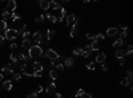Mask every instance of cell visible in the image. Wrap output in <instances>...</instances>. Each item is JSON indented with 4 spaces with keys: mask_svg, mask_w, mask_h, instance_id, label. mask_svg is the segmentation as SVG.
Returning a JSON list of instances; mask_svg holds the SVG:
<instances>
[{
    "mask_svg": "<svg viewBox=\"0 0 133 98\" xmlns=\"http://www.w3.org/2000/svg\"><path fill=\"white\" fill-rule=\"evenodd\" d=\"M19 36V32L18 29H13V28H8L7 31H4V38L7 40H15V38Z\"/></svg>",
    "mask_w": 133,
    "mask_h": 98,
    "instance_id": "obj_3",
    "label": "cell"
},
{
    "mask_svg": "<svg viewBox=\"0 0 133 98\" xmlns=\"http://www.w3.org/2000/svg\"><path fill=\"white\" fill-rule=\"evenodd\" d=\"M88 46H89L91 52H93V50H98V48H100V45H98L97 41H92V43H91Z\"/></svg>",
    "mask_w": 133,
    "mask_h": 98,
    "instance_id": "obj_19",
    "label": "cell"
},
{
    "mask_svg": "<svg viewBox=\"0 0 133 98\" xmlns=\"http://www.w3.org/2000/svg\"><path fill=\"white\" fill-rule=\"evenodd\" d=\"M49 8L55 9V11H59V9L61 8V5L57 3V1H49Z\"/></svg>",
    "mask_w": 133,
    "mask_h": 98,
    "instance_id": "obj_21",
    "label": "cell"
},
{
    "mask_svg": "<svg viewBox=\"0 0 133 98\" xmlns=\"http://www.w3.org/2000/svg\"><path fill=\"white\" fill-rule=\"evenodd\" d=\"M117 35H119V29L116 27H110V28L107 29V36H109V37H113V36H117Z\"/></svg>",
    "mask_w": 133,
    "mask_h": 98,
    "instance_id": "obj_9",
    "label": "cell"
},
{
    "mask_svg": "<svg viewBox=\"0 0 133 98\" xmlns=\"http://www.w3.org/2000/svg\"><path fill=\"white\" fill-rule=\"evenodd\" d=\"M127 77L129 78L130 81L133 80V74H132V70H127Z\"/></svg>",
    "mask_w": 133,
    "mask_h": 98,
    "instance_id": "obj_44",
    "label": "cell"
},
{
    "mask_svg": "<svg viewBox=\"0 0 133 98\" xmlns=\"http://www.w3.org/2000/svg\"><path fill=\"white\" fill-rule=\"evenodd\" d=\"M77 29H79V19H76V21L72 24V29H71V32H69L71 37H75V36L77 35Z\"/></svg>",
    "mask_w": 133,
    "mask_h": 98,
    "instance_id": "obj_6",
    "label": "cell"
},
{
    "mask_svg": "<svg viewBox=\"0 0 133 98\" xmlns=\"http://www.w3.org/2000/svg\"><path fill=\"white\" fill-rule=\"evenodd\" d=\"M32 68H33V72H41L43 73V70H44L43 64L39 62V61H35V62L32 64Z\"/></svg>",
    "mask_w": 133,
    "mask_h": 98,
    "instance_id": "obj_8",
    "label": "cell"
},
{
    "mask_svg": "<svg viewBox=\"0 0 133 98\" xmlns=\"http://www.w3.org/2000/svg\"><path fill=\"white\" fill-rule=\"evenodd\" d=\"M8 29V27H7V20H1L0 21V31H7Z\"/></svg>",
    "mask_w": 133,
    "mask_h": 98,
    "instance_id": "obj_30",
    "label": "cell"
},
{
    "mask_svg": "<svg viewBox=\"0 0 133 98\" xmlns=\"http://www.w3.org/2000/svg\"><path fill=\"white\" fill-rule=\"evenodd\" d=\"M121 85H124V86H130V85H132V81L128 77H124V78H121Z\"/></svg>",
    "mask_w": 133,
    "mask_h": 98,
    "instance_id": "obj_28",
    "label": "cell"
},
{
    "mask_svg": "<svg viewBox=\"0 0 133 98\" xmlns=\"http://www.w3.org/2000/svg\"><path fill=\"white\" fill-rule=\"evenodd\" d=\"M117 29H121V32L119 31V35H120V38H122L124 40L125 37L128 36V27H124V25H120Z\"/></svg>",
    "mask_w": 133,
    "mask_h": 98,
    "instance_id": "obj_10",
    "label": "cell"
},
{
    "mask_svg": "<svg viewBox=\"0 0 133 98\" xmlns=\"http://www.w3.org/2000/svg\"><path fill=\"white\" fill-rule=\"evenodd\" d=\"M81 53H83V48H75L72 50V54L73 56H81Z\"/></svg>",
    "mask_w": 133,
    "mask_h": 98,
    "instance_id": "obj_32",
    "label": "cell"
},
{
    "mask_svg": "<svg viewBox=\"0 0 133 98\" xmlns=\"http://www.w3.org/2000/svg\"><path fill=\"white\" fill-rule=\"evenodd\" d=\"M11 65H12V64L9 62V64H7L4 68H1V73H3V74H13L15 70L11 68Z\"/></svg>",
    "mask_w": 133,
    "mask_h": 98,
    "instance_id": "obj_7",
    "label": "cell"
},
{
    "mask_svg": "<svg viewBox=\"0 0 133 98\" xmlns=\"http://www.w3.org/2000/svg\"><path fill=\"white\" fill-rule=\"evenodd\" d=\"M41 72H33V74H32V77H35V78H40L41 77Z\"/></svg>",
    "mask_w": 133,
    "mask_h": 98,
    "instance_id": "obj_43",
    "label": "cell"
},
{
    "mask_svg": "<svg viewBox=\"0 0 133 98\" xmlns=\"http://www.w3.org/2000/svg\"><path fill=\"white\" fill-rule=\"evenodd\" d=\"M48 94H56V84H51V85H48V87H47V90H45Z\"/></svg>",
    "mask_w": 133,
    "mask_h": 98,
    "instance_id": "obj_16",
    "label": "cell"
},
{
    "mask_svg": "<svg viewBox=\"0 0 133 98\" xmlns=\"http://www.w3.org/2000/svg\"><path fill=\"white\" fill-rule=\"evenodd\" d=\"M105 60H107V54L105 53H98L97 56H96V62H98V64H103V62H105Z\"/></svg>",
    "mask_w": 133,
    "mask_h": 98,
    "instance_id": "obj_12",
    "label": "cell"
},
{
    "mask_svg": "<svg viewBox=\"0 0 133 98\" xmlns=\"http://www.w3.org/2000/svg\"><path fill=\"white\" fill-rule=\"evenodd\" d=\"M21 36H23V40L24 38H29V31H24L23 33H21Z\"/></svg>",
    "mask_w": 133,
    "mask_h": 98,
    "instance_id": "obj_41",
    "label": "cell"
},
{
    "mask_svg": "<svg viewBox=\"0 0 133 98\" xmlns=\"http://www.w3.org/2000/svg\"><path fill=\"white\" fill-rule=\"evenodd\" d=\"M1 16H3V20H6V19L9 16V12L7 11L6 8H4V9H3V12H1Z\"/></svg>",
    "mask_w": 133,
    "mask_h": 98,
    "instance_id": "obj_38",
    "label": "cell"
},
{
    "mask_svg": "<svg viewBox=\"0 0 133 98\" xmlns=\"http://www.w3.org/2000/svg\"><path fill=\"white\" fill-rule=\"evenodd\" d=\"M76 19H77V17H76L73 13H72V15H68V16H66V25H68V27L72 25V24L76 21Z\"/></svg>",
    "mask_w": 133,
    "mask_h": 98,
    "instance_id": "obj_15",
    "label": "cell"
},
{
    "mask_svg": "<svg viewBox=\"0 0 133 98\" xmlns=\"http://www.w3.org/2000/svg\"><path fill=\"white\" fill-rule=\"evenodd\" d=\"M55 29H48V31H47V40H52L53 37H55Z\"/></svg>",
    "mask_w": 133,
    "mask_h": 98,
    "instance_id": "obj_24",
    "label": "cell"
},
{
    "mask_svg": "<svg viewBox=\"0 0 133 98\" xmlns=\"http://www.w3.org/2000/svg\"><path fill=\"white\" fill-rule=\"evenodd\" d=\"M25 69H27V64H21V65H20V70H21V73L25 72Z\"/></svg>",
    "mask_w": 133,
    "mask_h": 98,
    "instance_id": "obj_47",
    "label": "cell"
},
{
    "mask_svg": "<svg viewBox=\"0 0 133 98\" xmlns=\"http://www.w3.org/2000/svg\"><path fill=\"white\" fill-rule=\"evenodd\" d=\"M43 53L44 52H43V49H41L40 45H32L28 50V54L31 58H39L43 56Z\"/></svg>",
    "mask_w": 133,
    "mask_h": 98,
    "instance_id": "obj_1",
    "label": "cell"
},
{
    "mask_svg": "<svg viewBox=\"0 0 133 98\" xmlns=\"http://www.w3.org/2000/svg\"><path fill=\"white\" fill-rule=\"evenodd\" d=\"M73 64H75V60H73L72 57H66L65 61H64V66L66 68H72L73 66Z\"/></svg>",
    "mask_w": 133,
    "mask_h": 98,
    "instance_id": "obj_17",
    "label": "cell"
},
{
    "mask_svg": "<svg viewBox=\"0 0 133 98\" xmlns=\"http://www.w3.org/2000/svg\"><path fill=\"white\" fill-rule=\"evenodd\" d=\"M3 87L6 90H11L12 87H13V85H12V81L8 80V81H3Z\"/></svg>",
    "mask_w": 133,
    "mask_h": 98,
    "instance_id": "obj_20",
    "label": "cell"
},
{
    "mask_svg": "<svg viewBox=\"0 0 133 98\" xmlns=\"http://www.w3.org/2000/svg\"><path fill=\"white\" fill-rule=\"evenodd\" d=\"M44 17H47L49 21H51V23H53V24L57 23V17H56V16H53V15H51V13H47Z\"/></svg>",
    "mask_w": 133,
    "mask_h": 98,
    "instance_id": "obj_26",
    "label": "cell"
},
{
    "mask_svg": "<svg viewBox=\"0 0 133 98\" xmlns=\"http://www.w3.org/2000/svg\"><path fill=\"white\" fill-rule=\"evenodd\" d=\"M87 38H88V40H92V41H93L95 35H93V33H87Z\"/></svg>",
    "mask_w": 133,
    "mask_h": 98,
    "instance_id": "obj_46",
    "label": "cell"
},
{
    "mask_svg": "<svg viewBox=\"0 0 133 98\" xmlns=\"http://www.w3.org/2000/svg\"><path fill=\"white\" fill-rule=\"evenodd\" d=\"M12 80H13V81H20L21 80V74H20V73H18V72H15L13 74H12Z\"/></svg>",
    "mask_w": 133,
    "mask_h": 98,
    "instance_id": "obj_33",
    "label": "cell"
},
{
    "mask_svg": "<svg viewBox=\"0 0 133 98\" xmlns=\"http://www.w3.org/2000/svg\"><path fill=\"white\" fill-rule=\"evenodd\" d=\"M18 58H19V60H21V61H24V62H27L28 60H31V57H29L28 53H19Z\"/></svg>",
    "mask_w": 133,
    "mask_h": 98,
    "instance_id": "obj_18",
    "label": "cell"
},
{
    "mask_svg": "<svg viewBox=\"0 0 133 98\" xmlns=\"http://www.w3.org/2000/svg\"><path fill=\"white\" fill-rule=\"evenodd\" d=\"M119 64H120V66H124V65H125V57L120 58V60H119Z\"/></svg>",
    "mask_w": 133,
    "mask_h": 98,
    "instance_id": "obj_45",
    "label": "cell"
},
{
    "mask_svg": "<svg viewBox=\"0 0 133 98\" xmlns=\"http://www.w3.org/2000/svg\"><path fill=\"white\" fill-rule=\"evenodd\" d=\"M51 66H55L57 70H60V72H63L64 70V64H61V62H56V61H51Z\"/></svg>",
    "mask_w": 133,
    "mask_h": 98,
    "instance_id": "obj_13",
    "label": "cell"
},
{
    "mask_svg": "<svg viewBox=\"0 0 133 98\" xmlns=\"http://www.w3.org/2000/svg\"><path fill=\"white\" fill-rule=\"evenodd\" d=\"M16 48H18V44H16V43H12V44H11V49L13 50V49H16Z\"/></svg>",
    "mask_w": 133,
    "mask_h": 98,
    "instance_id": "obj_51",
    "label": "cell"
},
{
    "mask_svg": "<svg viewBox=\"0 0 133 98\" xmlns=\"http://www.w3.org/2000/svg\"><path fill=\"white\" fill-rule=\"evenodd\" d=\"M91 53H92V52H89V50H87V49H83V53H81V56H83L84 58H88V57L91 56Z\"/></svg>",
    "mask_w": 133,
    "mask_h": 98,
    "instance_id": "obj_35",
    "label": "cell"
},
{
    "mask_svg": "<svg viewBox=\"0 0 133 98\" xmlns=\"http://www.w3.org/2000/svg\"><path fill=\"white\" fill-rule=\"evenodd\" d=\"M84 94H85L84 89H79V90H77V93H76V97H77V98H80V97H84Z\"/></svg>",
    "mask_w": 133,
    "mask_h": 98,
    "instance_id": "obj_37",
    "label": "cell"
},
{
    "mask_svg": "<svg viewBox=\"0 0 133 98\" xmlns=\"http://www.w3.org/2000/svg\"><path fill=\"white\" fill-rule=\"evenodd\" d=\"M59 11H60V16H59V17H57V21H63L64 16H65V13H66V9L61 7V8L59 9Z\"/></svg>",
    "mask_w": 133,
    "mask_h": 98,
    "instance_id": "obj_27",
    "label": "cell"
},
{
    "mask_svg": "<svg viewBox=\"0 0 133 98\" xmlns=\"http://www.w3.org/2000/svg\"><path fill=\"white\" fill-rule=\"evenodd\" d=\"M43 57H47V58H49L51 61H56V60H59L60 58V54H59L56 50H53V49H47V52L45 53H43Z\"/></svg>",
    "mask_w": 133,
    "mask_h": 98,
    "instance_id": "obj_2",
    "label": "cell"
},
{
    "mask_svg": "<svg viewBox=\"0 0 133 98\" xmlns=\"http://www.w3.org/2000/svg\"><path fill=\"white\" fill-rule=\"evenodd\" d=\"M122 45H124V40L122 38H117V40L113 41V46L115 48H121Z\"/></svg>",
    "mask_w": 133,
    "mask_h": 98,
    "instance_id": "obj_22",
    "label": "cell"
},
{
    "mask_svg": "<svg viewBox=\"0 0 133 98\" xmlns=\"http://www.w3.org/2000/svg\"><path fill=\"white\" fill-rule=\"evenodd\" d=\"M32 46V43L29 38H24L23 41H21V48L25 49V50H29V48Z\"/></svg>",
    "mask_w": 133,
    "mask_h": 98,
    "instance_id": "obj_11",
    "label": "cell"
},
{
    "mask_svg": "<svg viewBox=\"0 0 133 98\" xmlns=\"http://www.w3.org/2000/svg\"><path fill=\"white\" fill-rule=\"evenodd\" d=\"M55 95H56V98H61V94H60V93H56Z\"/></svg>",
    "mask_w": 133,
    "mask_h": 98,
    "instance_id": "obj_54",
    "label": "cell"
},
{
    "mask_svg": "<svg viewBox=\"0 0 133 98\" xmlns=\"http://www.w3.org/2000/svg\"><path fill=\"white\" fill-rule=\"evenodd\" d=\"M101 69H103V70H108V65H107L105 62L101 64Z\"/></svg>",
    "mask_w": 133,
    "mask_h": 98,
    "instance_id": "obj_50",
    "label": "cell"
},
{
    "mask_svg": "<svg viewBox=\"0 0 133 98\" xmlns=\"http://www.w3.org/2000/svg\"><path fill=\"white\" fill-rule=\"evenodd\" d=\"M33 41L36 43V45H40L41 43H44V36L40 31H36L33 33Z\"/></svg>",
    "mask_w": 133,
    "mask_h": 98,
    "instance_id": "obj_4",
    "label": "cell"
},
{
    "mask_svg": "<svg viewBox=\"0 0 133 98\" xmlns=\"http://www.w3.org/2000/svg\"><path fill=\"white\" fill-rule=\"evenodd\" d=\"M87 68H88L89 70H95V69H96V65H95L93 62H88V64H87Z\"/></svg>",
    "mask_w": 133,
    "mask_h": 98,
    "instance_id": "obj_40",
    "label": "cell"
},
{
    "mask_svg": "<svg viewBox=\"0 0 133 98\" xmlns=\"http://www.w3.org/2000/svg\"><path fill=\"white\" fill-rule=\"evenodd\" d=\"M49 77L52 78V80H56L57 78V72L56 70H49Z\"/></svg>",
    "mask_w": 133,
    "mask_h": 98,
    "instance_id": "obj_34",
    "label": "cell"
},
{
    "mask_svg": "<svg viewBox=\"0 0 133 98\" xmlns=\"http://www.w3.org/2000/svg\"><path fill=\"white\" fill-rule=\"evenodd\" d=\"M44 19H45V17H44V15H39L35 19V21H36V23H43Z\"/></svg>",
    "mask_w": 133,
    "mask_h": 98,
    "instance_id": "obj_39",
    "label": "cell"
},
{
    "mask_svg": "<svg viewBox=\"0 0 133 98\" xmlns=\"http://www.w3.org/2000/svg\"><path fill=\"white\" fill-rule=\"evenodd\" d=\"M39 7H40L43 11H47V9H49V1H48V0H40Z\"/></svg>",
    "mask_w": 133,
    "mask_h": 98,
    "instance_id": "obj_14",
    "label": "cell"
},
{
    "mask_svg": "<svg viewBox=\"0 0 133 98\" xmlns=\"http://www.w3.org/2000/svg\"><path fill=\"white\" fill-rule=\"evenodd\" d=\"M37 93H36V92H33V93H31V94H28V95H27V98H37Z\"/></svg>",
    "mask_w": 133,
    "mask_h": 98,
    "instance_id": "obj_42",
    "label": "cell"
},
{
    "mask_svg": "<svg viewBox=\"0 0 133 98\" xmlns=\"http://www.w3.org/2000/svg\"><path fill=\"white\" fill-rule=\"evenodd\" d=\"M115 57L120 60V58L125 57V52H124V50H121V49H117V50L115 52Z\"/></svg>",
    "mask_w": 133,
    "mask_h": 98,
    "instance_id": "obj_25",
    "label": "cell"
},
{
    "mask_svg": "<svg viewBox=\"0 0 133 98\" xmlns=\"http://www.w3.org/2000/svg\"><path fill=\"white\" fill-rule=\"evenodd\" d=\"M84 98H93V94H92V93H85Z\"/></svg>",
    "mask_w": 133,
    "mask_h": 98,
    "instance_id": "obj_49",
    "label": "cell"
},
{
    "mask_svg": "<svg viewBox=\"0 0 133 98\" xmlns=\"http://www.w3.org/2000/svg\"><path fill=\"white\" fill-rule=\"evenodd\" d=\"M4 81V74L3 73H0V82H3Z\"/></svg>",
    "mask_w": 133,
    "mask_h": 98,
    "instance_id": "obj_53",
    "label": "cell"
},
{
    "mask_svg": "<svg viewBox=\"0 0 133 98\" xmlns=\"http://www.w3.org/2000/svg\"><path fill=\"white\" fill-rule=\"evenodd\" d=\"M132 52H133V46L129 44V45H128V50H127V53H125V54H127L128 57H132Z\"/></svg>",
    "mask_w": 133,
    "mask_h": 98,
    "instance_id": "obj_36",
    "label": "cell"
},
{
    "mask_svg": "<svg viewBox=\"0 0 133 98\" xmlns=\"http://www.w3.org/2000/svg\"><path fill=\"white\" fill-rule=\"evenodd\" d=\"M4 40H6V38H4V36L0 35V45H3V44H4Z\"/></svg>",
    "mask_w": 133,
    "mask_h": 98,
    "instance_id": "obj_52",
    "label": "cell"
},
{
    "mask_svg": "<svg viewBox=\"0 0 133 98\" xmlns=\"http://www.w3.org/2000/svg\"><path fill=\"white\" fill-rule=\"evenodd\" d=\"M9 61H11L12 65H15V64H18L19 58H18V54L16 53H11V56H9Z\"/></svg>",
    "mask_w": 133,
    "mask_h": 98,
    "instance_id": "obj_23",
    "label": "cell"
},
{
    "mask_svg": "<svg viewBox=\"0 0 133 98\" xmlns=\"http://www.w3.org/2000/svg\"><path fill=\"white\" fill-rule=\"evenodd\" d=\"M35 92L37 93V94H40V93L43 92V86H41V85H39V86H37V89H36Z\"/></svg>",
    "mask_w": 133,
    "mask_h": 98,
    "instance_id": "obj_48",
    "label": "cell"
},
{
    "mask_svg": "<svg viewBox=\"0 0 133 98\" xmlns=\"http://www.w3.org/2000/svg\"><path fill=\"white\" fill-rule=\"evenodd\" d=\"M11 19H12V23H16L18 20H20V16L15 12H11Z\"/></svg>",
    "mask_w": 133,
    "mask_h": 98,
    "instance_id": "obj_31",
    "label": "cell"
},
{
    "mask_svg": "<svg viewBox=\"0 0 133 98\" xmlns=\"http://www.w3.org/2000/svg\"><path fill=\"white\" fill-rule=\"evenodd\" d=\"M105 40V36L101 35V33H97V35H95V38H93V41H97V43H100V41Z\"/></svg>",
    "mask_w": 133,
    "mask_h": 98,
    "instance_id": "obj_29",
    "label": "cell"
},
{
    "mask_svg": "<svg viewBox=\"0 0 133 98\" xmlns=\"http://www.w3.org/2000/svg\"><path fill=\"white\" fill-rule=\"evenodd\" d=\"M16 7H18V3L15 1V0H9L8 3H7V7L6 9L8 12H15V9H16Z\"/></svg>",
    "mask_w": 133,
    "mask_h": 98,
    "instance_id": "obj_5",
    "label": "cell"
}]
</instances>
